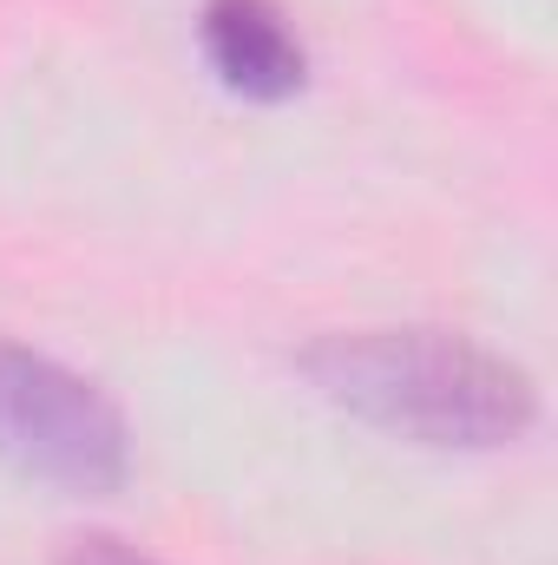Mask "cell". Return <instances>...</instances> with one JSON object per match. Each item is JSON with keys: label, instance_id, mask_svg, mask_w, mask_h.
<instances>
[{"label": "cell", "instance_id": "3957f363", "mask_svg": "<svg viewBox=\"0 0 558 565\" xmlns=\"http://www.w3.org/2000/svg\"><path fill=\"white\" fill-rule=\"evenodd\" d=\"M197 40H204L211 73H217L237 99L282 106V99H296L302 79H309V53H302V40H296V26L282 20L277 0H204Z\"/></svg>", "mask_w": 558, "mask_h": 565}, {"label": "cell", "instance_id": "7a4b0ae2", "mask_svg": "<svg viewBox=\"0 0 558 565\" xmlns=\"http://www.w3.org/2000/svg\"><path fill=\"white\" fill-rule=\"evenodd\" d=\"M0 467L73 500H106L132 473V434L99 382L0 335Z\"/></svg>", "mask_w": 558, "mask_h": 565}, {"label": "cell", "instance_id": "277c9868", "mask_svg": "<svg viewBox=\"0 0 558 565\" xmlns=\"http://www.w3.org/2000/svg\"><path fill=\"white\" fill-rule=\"evenodd\" d=\"M60 565H158V559L139 553V546H126L119 533H79V540H66Z\"/></svg>", "mask_w": 558, "mask_h": 565}, {"label": "cell", "instance_id": "6da1fadb", "mask_svg": "<svg viewBox=\"0 0 558 565\" xmlns=\"http://www.w3.org/2000/svg\"><path fill=\"white\" fill-rule=\"evenodd\" d=\"M309 388L362 427L415 447H513L539 422V388L519 362L447 329H355L296 355Z\"/></svg>", "mask_w": 558, "mask_h": 565}]
</instances>
